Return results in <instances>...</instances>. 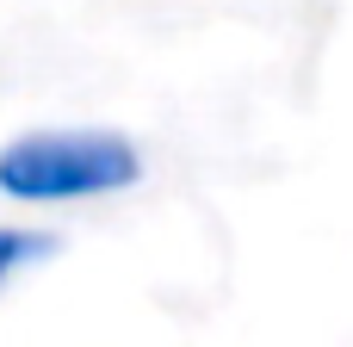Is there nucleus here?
Instances as JSON below:
<instances>
[{"instance_id":"nucleus-1","label":"nucleus","mask_w":353,"mask_h":347,"mask_svg":"<svg viewBox=\"0 0 353 347\" xmlns=\"http://www.w3.org/2000/svg\"><path fill=\"white\" fill-rule=\"evenodd\" d=\"M143 180V149L124 130L93 124H56L25 130L0 149V199L12 205H74V199H112Z\"/></svg>"},{"instance_id":"nucleus-2","label":"nucleus","mask_w":353,"mask_h":347,"mask_svg":"<svg viewBox=\"0 0 353 347\" xmlns=\"http://www.w3.org/2000/svg\"><path fill=\"white\" fill-rule=\"evenodd\" d=\"M56 242L50 236H37V230H19V224H0V286L25 267V261H37V255H50Z\"/></svg>"}]
</instances>
